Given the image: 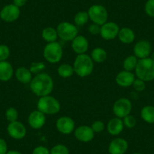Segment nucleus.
<instances>
[{
    "mask_svg": "<svg viewBox=\"0 0 154 154\" xmlns=\"http://www.w3.org/2000/svg\"><path fill=\"white\" fill-rule=\"evenodd\" d=\"M118 38L124 44H131L135 39L134 32L129 27H122L119 29Z\"/></svg>",
    "mask_w": 154,
    "mask_h": 154,
    "instance_id": "obj_21",
    "label": "nucleus"
},
{
    "mask_svg": "<svg viewBox=\"0 0 154 154\" xmlns=\"http://www.w3.org/2000/svg\"><path fill=\"white\" fill-rule=\"evenodd\" d=\"M29 87L34 94L38 97L50 95L54 88L53 79L48 74L41 72L32 77Z\"/></svg>",
    "mask_w": 154,
    "mask_h": 154,
    "instance_id": "obj_1",
    "label": "nucleus"
},
{
    "mask_svg": "<svg viewBox=\"0 0 154 154\" xmlns=\"http://www.w3.org/2000/svg\"><path fill=\"white\" fill-rule=\"evenodd\" d=\"M122 122H123L124 126L128 128H133L135 127L136 124H137V120L135 118L131 115H128L122 119Z\"/></svg>",
    "mask_w": 154,
    "mask_h": 154,
    "instance_id": "obj_32",
    "label": "nucleus"
},
{
    "mask_svg": "<svg viewBox=\"0 0 154 154\" xmlns=\"http://www.w3.org/2000/svg\"><path fill=\"white\" fill-rule=\"evenodd\" d=\"M6 154H23L20 152V151L15 150V149H12V150H8Z\"/></svg>",
    "mask_w": 154,
    "mask_h": 154,
    "instance_id": "obj_41",
    "label": "nucleus"
},
{
    "mask_svg": "<svg viewBox=\"0 0 154 154\" xmlns=\"http://www.w3.org/2000/svg\"><path fill=\"white\" fill-rule=\"evenodd\" d=\"M10 56V49L6 45H0V61H5Z\"/></svg>",
    "mask_w": 154,
    "mask_h": 154,
    "instance_id": "obj_34",
    "label": "nucleus"
},
{
    "mask_svg": "<svg viewBox=\"0 0 154 154\" xmlns=\"http://www.w3.org/2000/svg\"><path fill=\"white\" fill-rule=\"evenodd\" d=\"M14 69L11 63L7 60L0 61V81L7 82L12 78Z\"/></svg>",
    "mask_w": 154,
    "mask_h": 154,
    "instance_id": "obj_20",
    "label": "nucleus"
},
{
    "mask_svg": "<svg viewBox=\"0 0 154 154\" xmlns=\"http://www.w3.org/2000/svg\"><path fill=\"white\" fill-rule=\"evenodd\" d=\"M138 62V59L134 55H129L127 57H125V60H123L122 63V66L125 70L127 71H132L134 70L136 68V66Z\"/></svg>",
    "mask_w": 154,
    "mask_h": 154,
    "instance_id": "obj_27",
    "label": "nucleus"
},
{
    "mask_svg": "<svg viewBox=\"0 0 154 154\" xmlns=\"http://www.w3.org/2000/svg\"><path fill=\"white\" fill-rule=\"evenodd\" d=\"M124 127L122 119L118 117L112 118L108 122L107 131L111 135L116 136L123 131Z\"/></svg>",
    "mask_w": 154,
    "mask_h": 154,
    "instance_id": "obj_19",
    "label": "nucleus"
},
{
    "mask_svg": "<svg viewBox=\"0 0 154 154\" xmlns=\"http://www.w3.org/2000/svg\"><path fill=\"white\" fill-rule=\"evenodd\" d=\"M91 128H92L93 131H94V133H100L104 130L105 125L102 121L97 120L94 121V122H93Z\"/></svg>",
    "mask_w": 154,
    "mask_h": 154,
    "instance_id": "obj_36",
    "label": "nucleus"
},
{
    "mask_svg": "<svg viewBox=\"0 0 154 154\" xmlns=\"http://www.w3.org/2000/svg\"><path fill=\"white\" fill-rule=\"evenodd\" d=\"M20 15V8L13 3L5 5L0 11V18L7 23L15 21L19 18Z\"/></svg>",
    "mask_w": 154,
    "mask_h": 154,
    "instance_id": "obj_9",
    "label": "nucleus"
},
{
    "mask_svg": "<svg viewBox=\"0 0 154 154\" xmlns=\"http://www.w3.org/2000/svg\"><path fill=\"white\" fill-rule=\"evenodd\" d=\"M132 86L134 91H137V92H141V91H144L146 88V82L137 78V79H134Z\"/></svg>",
    "mask_w": 154,
    "mask_h": 154,
    "instance_id": "obj_33",
    "label": "nucleus"
},
{
    "mask_svg": "<svg viewBox=\"0 0 154 154\" xmlns=\"http://www.w3.org/2000/svg\"><path fill=\"white\" fill-rule=\"evenodd\" d=\"M57 73L62 78H69L73 75V67L69 63H63L57 68Z\"/></svg>",
    "mask_w": 154,
    "mask_h": 154,
    "instance_id": "obj_26",
    "label": "nucleus"
},
{
    "mask_svg": "<svg viewBox=\"0 0 154 154\" xmlns=\"http://www.w3.org/2000/svg\"><path fill=\"white\" fill-rule=\"evenodd\" d=\"M88 46L89 43L88 39L83 35H77L72 41V48L77 55L85 54L88 51Z\"/></svg>",
    "mask_w": 154,
    "mask_h": 154,
    "instance_id": "obj_18",
    "label": "nucleus"
},
{
    "mask_svg": "<svg viewBox=\"0 0 154 154\" xmlns=\"http://www.w3.org/2000/svg\"><path fill=\"white\" fill-rule=\"evenodd\" d=\"M45 115L38 109L32 111L28 116V123L33 129H40L45 125Z\"/></svg>",
    "mask_w": 154,
    "mask_h": 154,
    "instance_id": "obj_15",
    "label": "nucleus"
},
{
    "mask_svg": "<svg viewBox=\"0 0 154 154\" xmlns=\"http://www.w3.org/2000/svg\"><path fill=\"white\" fill-rule=\"evenodd\" d=\"M128 148V143L125 139L116 137L110 141L108 146L109 154H125Z\"/></svg>",
    "mask_w": 154,
    "mask_h": 154,
    "instance_id": "obj_16",
    "label": "nucleus"
},
{
    "mask_svg": "<svg viewBox=\"0 0 154 154\" xmlns=\"http://www.w3.org/2000/svg\"><path fill=\"white\" fill-rule=\"evenodd\" d=\"M26 2H27V0H13V4L18 8L24 6Z\"/></svg>",
    "mask_w": 154,
    "mask_h": 154,
    "instance_id": "obj_40",
    "label": "nucleus"
},
{
    "mask_svg": "<svg viewBox=\"0 0 154 154\" xmlns=\"http://www.w3.org/2000/svg\"><path fill=\"white\" fill-rule=\"evenodd\" d=\"M89 16L87 11H79L74 16V23L75 26H84L88 23Z\"/></svg>",
    "mask_w": 154,
    "mask_h": 154,
    "instance_id": "obj_28",
    "label": "nucleus"
},
{
    "mask_svg": "<svg viewBox=\"0 0 154 154\" xmlns=\"http://www.w3.org/2000/svg\"><path fill=\"white\" fill-rule=\"evenodd\" d=\"M56 29L59 38L65 42H72V39L78 35L77 26L68 21L60 22Z\"/></svg>",
    "mask_w": 154,
    "mask_h": 154,
    "instance_id": "obj_6",
    "label": "nucleus"
},
{
    "mask_svg": "<svg viewBox=\"0 0 154 154\" xmlns=\"http://www.w3.org/2000/svg\"><path fill=\"white\" fill-rule=\"evenodd\" d=\"M135 79V75L131 71H120L116 76V82L121 87L131 86Z\"/></svg>",
    "mask_w": 154,
    "mask_h": 154,
    "instance_id": "obj_17",
    "label": "nucleus"
},
{
    "mask_svg": "<svg viewBox=\"0 0 154 154\" xmlns=\"http://www.w3.org/2000/svg\"><path fill=\"white\" fill-rule=\"evenodd\" d=\"M134 72L136 76L144 82L154 80V61L149 57L138 59Z\"/></svg>",
    "mask_w": 154,
    "mask_h": 154,
    "instance_id": "obj_3",
    "label": "nucleus"
},
{
    "mask_svg": "<svg viewBox=\"0 0 154 154\" xmlns=\"http://www.w3.org/2000/svg\"><path fill=\"white\" fill-rule=\"evenodd\" d=\"M88 14L89 16V20L94 23L102 26L107 22L108 11L103 5H92L88 10Z\"/></svg>",
    "mask_w": 154,
    "mask_h": 154,
    "instance_id": "obj_7",
    "label": "nucleus"
},
{
    "mask_svg": "<svg viewBox=\"0 0 154 154\" xmlns=\"http://www.w3.org/2000/svg\"><path fill=\"white\" fill-rule=\"evenodd\" d=\"M42 37L47 43L57 42V39L58 38L57 29L51 26L45 27L42 32Z\"/></svg>",
    "mask_w": 154,
    "mask_h": 154,
    "instance_id": "obj_23",
    "label": "nucleus"
},
{
    "mask_svg": "<svg viewBox=\"0 0 154 154\" xmlns=\"http://www.w3.org/2000/svg\"><path fill=\"white\" fill-rule=\"evenodd\" d=\"M15 76L16 79L23 84L30 83L31 80L32 79V72L29 69L23 66L17 68V70L15 71Z\"/></svg>",
    "mask_w": 154,
    "mask_h": 154,
    "instance_id": "obj_22",
    "label": "nucleus"
},
{
    "mask_svg": "<svg viewBox=\"0 0 154 154\" xmlns=\"http://www.w3.org/2000/svg\"><path fill=\"white\" fill-rule=\"evenodd\" d=\"M8 145L4 139L0 138V154H6L8 152Z\"/></svg>",
    "mask_w": 154,
    "mask_h": 154,
    "instance_id": "obj_39",
    "label": "nucleus"
},
{
    "mask_svg": "<svg viewBox=\"0 0 154 154\" xmlns=\"http://www.w3.org/2000/svg\"><path fill=\"white\" fill-rule=\"evenodd\" d=\"M37 109L45 115H54L60 109V103L57 99L51 95L41 97L37 102Z\"/></svg>",
    "mask_w": 154,
    "mask_h": 154,
    "instance_id": "obj_4",
    "label": "nucleus"
},
{
    "mask_svg": "<svg viewBox=\"0 0 154 154\" xmlns=\"http://www.w3.org/2000/svg\"><path fill=\"white\" fill-rule=\"evenodd\" d=\"M56 128L63 134H69L75 130V122L69 116H61L56 121Z\"/></svg>",
    "mask_w": 154,
    "mask_h": 154,
    "instance_id": "obj_13",
    "label": "nucleus"
},
{
    "mask_svg": "<svg viewBox=\"0 0 154 154\" xmlns=\"http://www.w3.org/2000/svg\"><path fill=\"white\" fill-rule=\"evenodd\" d=\"M133 154H141V153H140V152H134V153Z\"/></svg>",
    "mask_w": 154,
    "mask_h": 154,
    "instance_id": "obj_43",
    "label": "nucleus"
},
{
    "mask_svg": "<svg viewBox=\"0 0 154 154\" xmlns=\"http://www.w3.org/2000/svg\"><path fill=\"white\" fill-rule=\"evenodd\" d=\"M32 154H50V150L44 146H38L32 150Z\"/></svg>",
    "mask_w": 154,
    "mask_h": 154,
    "instance_id": "obj_38",
    "label": "nucleus"
},
{
    "mask_svg": "<svg viewBox=\"0 0 154 154\" xmlns=\"http://www.w3.org/2000/svg\"><path fill=\"white\" fill-rule=\"evenodd\" d=\"M74 72L79 77H87L91 75L94 69V61L86 54H78L73 62Z\"/></svg>",
    "mask_w": 154,
    "mask_h": 154,
    "instance_id": "obj_2",
    "label": "nucleus"
},
{
    "mask_svg": "<svg viewBox=\"0 0 154 154\" xmlns=\"http://www.w3.org/2000/svg\"><path fill=\"white\" fill-rule=\"evenodd\" d=\"M94 134L95 133L93 131L92 128L85 125H80L74 130V136L75 138L83 143L91 141L94 139Z\"/></svg>",
    "mask_w": 154,
    "mask_h": 154,
    "instance_id": "obj_14",
    "label": "nucleus"
},
{
    "mask_svg": "<svg viewBox=\"0 0 154 154\" xmlns=\"http://www.w3.org/2000/svg\"><path fill=\"white\" fill-rule=\"evenodd\" d=\"M5 118L9 122L17 121L18 119V112L14 107H9L5 111Z\"/></svg>",
    "mask_w": 154,
    "mask_h": 154,
    "instance_id": "obj_29",
    "label": "nucleus"
},
{
    "mask_svg": "<svg viewBox=\"0 0 154 154\" xmlns=\"http://www.w3.org/2000/svg\"></svg>",
    "mask_w": 154,
    "mask_h": 154,
    "instance_id": "obj_44",
    "label": "nucleus"
},
{
    "mask_svg": "<svg viewBox=\"0 0 154 154\" xmlns=\"http://www.w3.org/2000/svg\"><path fill=\"white\" fill-rule=\"evenodd\" d=\"M7 132L11 138L14 140H21L26 134V128L21 122L14 121L9 122L7 127Z\"/></svg>",
    "mask_w": 154,
    "mask_h": 154,
    "instance_id": "obj_10",
    "label": "nucleus"
},
{
    "mask_svg": "<svg viewBox=\"0 0 154 154\" xmlns=\"http://www.w3.org/2000/svg\"><path fill=\"white\" fill-rule=\"evenodd\" d=\"M144 11L149 17H154V0H147L144 5Z\"/></svg>",
    "mask_w": 154,
    "mask_h": 154,
    "instance_id": "obj_35",
    "label": "nucleus"
},
{
    "mask_svg": "<svg viewBox=\"0 0 154 154\" xmlns=\"http://www.w3.org/2000/svg\"><path fill=\"white\" fill-rule=\"evenodd\" d=\"M45 68V65L43 62H32L31 63L30 66H29V70L32 74H39L44 70Z\"/></svg>",
    "mask_w": 154,
    "mask_h": 154,
    "instance_id": "obj_31",
    "label": "nucleus"
},
{
    "mask_svg": "<svg viewBox=\"0 0 154 154\" xmlns=\"http://www.w3.org/2000/svg\"><path fill=\"white\" fill-rule=\"evenodd\" d=\"M92 60L96 63H103L107 58V53L103 48L97 47L94 48L91 52V56Z\"/></svg>",
    "mask_w": 154,
    "mask_h": 154,
    "instance_id": "obj_25",
    "label": "nucleus"
},
{
    "mask_svg": "<svg viewBox=\"0 0 154 154\" xmlns=\"http://www.w3.org/2000/svg\"><path fill=\"white\" fill-rule=\"evenodd\" d=\"M140 117L144 122L149 124L154 123V106L146 105L140 110Z\"/></svg>",
    "mask_w": 154,
    "mask_h": 154,
    "instance_id": "obj_24",
    "label": "nucleus"
},
{
    "mask_svg": "<svg viewBox=\"0 0 154 154\" xmlns=\"http://www.w3.org/2000/svg\"><path fill=\"white\" fill-rule=\"evenodd\" d=\"M50 154H69V150L66 146L58 143L50 149Z\"/></svg>",
    "mask_w": 154,
    "mask_h": 154,
    "instance_id": "obj_30",
    "label": "nucleus"
},
{
    "mask_svg": "<svg viewBox=\"0 0 154 154\" xmlns=\"http://www.w3.org/2000/svg\"><path fill=\"white\" fill-rule=\"evenodd\" d=\"M119 29V25L115 22H106L100 27V35L105 40H112L118 36Z\"/></svg>",
    "mask_w": 154,
    "mask_h": 154,
    "instance_id": "obj_11",
    "label": "nucleus"
},
{
    "mask_svg": "<svg viewBox=\"0 0 154 154\" xmlns=\"http://www.w3.org/2000/svg\"><path fill=\"white\" fill-rule=\"evenodd\" d=\"M43 57L51 63H57L63 57V48L57 42L47 43L43 49Z\"/></svg>",
    "mask_w": 154,
    "mask_h": 154,
    "instance_id": "obj_5",
    "label": "nucleus"
},
{
    "mask_svg": "<svg viewBox=\"0 0 154 154\" xmlns=\"http://www.w3.org/2000/svg\"><path fill=\"white\" fill-rule=\"evenodd\" d=\"M100 27L101 26L98 24H96V23H91L88 26V31L91 34V35H100Z\"/></svg>",
    "mask_w": 154,
    "mask_h": 154,
    "instance_id": "obj_37",
    "label": "nucleus"
},
{
    "mask_svg": "<svg viewBox=\"0 0 154 154\" xmlns=\"http://www.w3.org/2000/svg\"><path fill=\"white\" fill-rule=\"evenodd\" d=\"M149 58H150V59H152V60L154 61V51H152V52H151L150 55H149Z\"/></svg>",
    "mask_w": 154,
    "mask_h": 154,
    "instance_id": "obj_42",
    "label": "nucleus"
},
{
    "mask_svg": "<svg viewBox=\"0 0 154 154\" xmlns=\"http://www.w3.org/2000/svg\"><path fill=\"white\" fill-rule=\"evenodd\" d=\"M132 110V103L128 98L121 97L116 100L112 106V112L116 117L123 119L125 116L129 115Z\"/></svg>",
    "mask_w": 154,
    "mask_h": 154,
    "instance_id": "obj_8",
    "label": "nucleus"
},
{
    "mask_svg": "<svg viewBox=\"0 0 154 154\" xmlns=\"http://www.w3.org/2000/svg\"><path fill=\"white\" fill-rule=\"evenodd\" d=\"M134 55L137 57V59H143L149 57L152 52V45L149 41L146 39H141L136 42L134 48Z\"/></svg>",
    "mask_w": 154,
    "mask_h": 154,
    "instance_id": "obj_12",
    "label": "nucleus"
}]
</instances>
